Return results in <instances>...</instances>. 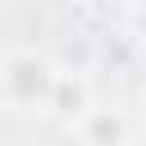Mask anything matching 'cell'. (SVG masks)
Instances as JSON below:
<instances>
[{
  "label": "cell",
  "mask_w": 146,
  "mask_h": 146,
  "mask_svg": "<svg viewBox=\"0 0 146 146\" xmlns=\"http://www.w3.org/2000/svg\"><path fill=\"white\" fill-rule=\"evenodd\" d=\"M50 87H55V68L23 50V55H9L5 68H0V100L14 105V110H36V105H50Z\"/></svg>",
  "instance_id": "cell-1"
},
{
  "label": "cell",
  "mask_w": 146,
  "mask_h": 146,
  "mask_svg": "<svg viewBox=\"0 0 146 146\" xmlns=\"http://www.w3.org/2000/svg\"><path fill=\"white\" fill-rule=\"evenodd\" d=\"M78 141L82 146H123L128 119L119 110H82L78 114Z\"/></svg>",
  "instance_id": "cell-2"
}]
</instances>
